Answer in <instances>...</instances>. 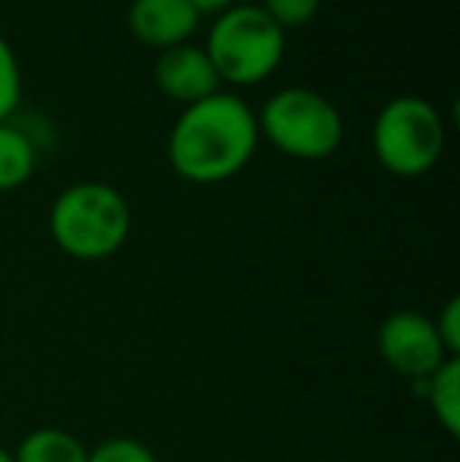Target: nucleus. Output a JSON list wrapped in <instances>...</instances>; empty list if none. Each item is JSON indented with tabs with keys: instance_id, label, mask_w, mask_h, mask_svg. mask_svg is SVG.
Masks as SVG:
<instances>
[{
	"instance_id": "nucleus-9",
	"label": "nucleus",
	"mask_w": 460,
	"mask_h": 462,
	"mask_svg": "<svg viewBox=\"0 0 460 462\" xmlns=\"http://www.w3.org/2000/svg\"><path fill=\"white\" fill-rule=\"evenodd\" d=\"M417 390V396H423L429 402L432 415L442 425V431L448 438L460 434V356L448 359L438 371H432L426 381L410 383Z\"/></svg>"
},
{
	"instance_id": "nucleus-10",
	"label": "nucleus",
	"mask_w": 460,
	"mask_h": 462,
	"mask_svg": "<svg viewBox=\"0 0 460 462\" xmlns=\"http://www.w3.org/2000/svg\"><path fill=\"white\" fill-rule=\"evenodd\" d=\"M16 462H86L89 447L67 428H35L13 450Z\"/></svg>"
},
{
	"instance_id": "nucleus-3",
	"label": "nucleus",
	"mask_w": 460,
	"mask_h": 462,
	"mask_svg": "<svg viewBox=\"0 0 460 462\" xmlns=\"http://www.w3.org/2000/svg\"><path fill=\"white\" fill-rule=\"evenodd\" d=\"M202 48L221 86L249 88L277 73L287 54V32L262 6L246 0L215 13Z\"/></svg>"
},
{
	"instance_id": "nucleus-15",
	"label": "nucleus",
	"mask_w": 460,
	"mask_h": 462,
	"mask_svg": "<svg viewBox=\"0 0 460 462\" xmlns=\"http://www.w3.org/2000/svg\"><path fill=\"white\" fill-rule=\"evenodd\" d=\"M432 324H436V334L442 346L448 349V356H460V299L451 296L442 305V311L432 318Z\"/></svg>"
},
{
	"instance_id": "nucleus-5",
	"label": "nucleus",
	"mask_w": 460,
	"mask_h": 462,
	"mask_svg": "<svg viewBox=\"0 0 460 462\" xmlns=\"http://www.w3.org/2000/svg\"><path fill=\"white\" fill-rule=\"evenodd\" d=\"M445 142L442 110L419 95H398L375 114L372 154L391 177L417 180L436 171Z\"/></svg>"
},
{
	"instance_id": "nucleus-8",
	"label": "nucleus",
	"mask_w": 460,
	"mask_h": 462,
	"mask_svg": "<svg viewBox=\"0 0 460 462\" xmlns=\"http://www.w3.org/2000/svg\"><path fill=\"white\" fill-rule=\"evenodd\" d=\"M202 13L190 0H129L127 29L142 48L167 51L196 35Z\"/></svg>"
},
{
	"instance_id": "nucleus-4",
	"label": "nucleus",
	"mask_w": 460,
	"mask_h": 462,
	"mask_svg": "<svg viewBox=\"0 0 460 462\" xmlns=\"http://www.w3.org/2000/svg\"><path fill=\"white\" fill-rule=\"evenodd\" d=\"M258 139L294 161H325L344 142V116L315 88L287 86L256 114Z\"/></svg>"
},
{
	"instance_id": "nucleus-13",
	"label": "nucleus",
	"mask_w": 460,
	"mask_h": 462,
	"mask_svg": "<svg viewBox=\"0 0 460 462\" xmlns=\"http://www.w3.org/2000/svg\"><path fill=\"white\" fill-rule=\"evenodd\" d=\"M86 462H158L155 450L136 438H108L89 450Z\"/></svg>"
},
{
	"instance_id": "nucleus-1",
	"label": "nucleus",
	"mask_w": 460,
	"mask_h": 462,
	"mask_svg": "<svg viewBox=\"0 0 460 462\" xmlns=\"http://www.w3.org/2000/svg\"><path fill=\"white\" fill-rule=\"evenodd\" d=\"M258 148L256 110L233 92H215L180 110L167 133V164L192 186L228 183Z\"/></svg>"
},
{
	"instance_id": "nucleus-12",
	"label": "nucleus",
	"mask_w": 460,
	"mask_h": 462,
	"mask_svg": "<svg viewBox=\"0 0 460 462\" xmlns=\"http://www.w3.org/2000/svg\"><path fill=\"white\" fill-rule=\"evenodd\" d=\"M23 101V67L13 44L0 35V123L13 120Z\"/></svg>"
},
{
	"instance_id": "nucleus-16",
	"label": "nucleus",
	"mask_w": 460,
	"mask_h": 462,
	"mask_svg": "<svg viewBox=\"0 0 460 462\" xmlns=\"http://www.w3.org/2000/svg\"><path fill=\"white\" fill-rule=\"evenodd\" d=\"M192 6H196L199 13H211V16H215V13H221V10H228V6H237V4H246V0H190Z\"/></svg>"
},
{
	"instance_id": "nucleus-7",
	"label": "nucleus",
	"mask_w": 460,
	"mask_h": 462,
	"mask_svg": "<svg viewBox=\"0 0 460 462\" xmlns=\"http://www.w3.org/2000/svg\"><path fill=\"white\" fill-rule=\"evenodd\" d=\"M152 79L158 92L177 101L180 107H190V104L221 92V79H218L209 54H205L202 44L192 42L161 51L152 67Z\"/></svg>"
},
{
	"instance_id": "nucleus-17",
	"label": "nucleus",
	"mask_w": 460,
	"mask_h": 462,
	"mask_svg": "<svg viewBox=\"0 0 460 462\" xmlns=\"http://www.w3.org/2000/svg\"><path fill=\"white\" fill-rule=\"evenodd\" d=\"M0 462H16V459H13V450H6L4 444H0Z\"/></svg>"
},
{
	"instance_id": "nucleus-14",
	"label": "nucleus",
	"mask_w": 460,
	"mask_h": 462,
	"mask_svg": "<svg viewBox=\"0 0 460 462\" xmlns=\"http://www.w3.org/2000/svg\"><path fill=\"white\" fill-rule=\"evenodd\" d=\"M258 6H262L284 32H290V29H303L306 23H313L322 0H258Z\"/></svg>"
},
{
	"instance_id": "nucleus-6",
	"label": "nucleus",
	"mask_w": 460,
	"mask_h": 462,
	"mask_svg": "<svg viewBox=\"0 0 460 462\" xmlns=\"http://www.w3.org/2000/svg\"><path fill=\"white\" fill-rule=\"evenodd\" d=\"M375 346H379L381 362H385L394 374L407 377L410 383L426 381L432 371H438L448 359H455V356H448V349L442 346V340H438L432 318L417 309L391 311V315L379 324Z\"/></svg>"
},
{
	"instance_id": "nucleus-2",
	"label": "nucleus",
	"mask_w": 460,
	"mask_h": 462,
	"mask_svg": "<svg viewBox=\"0 0 460 462\" xmlns=\"http://www.w3.org/2000/svg\"><path fill=\"white\" fill-rule=\"evenodd\" d=\"M54 245L76 262H108L133 233V211L120 189L101 180H82L54 199L48 214Z\"/></svg>"
},
{
	"instance_id": "nucleus-11",
	"label": "nucleus",
	"mask_w": 460,
	"mask_h": 462,
	"mask_svg": "<svg viewBox=\"0 0 460 462\" xmlns=\"http://www.w3.org/2000/svg\"><path fill=\"white\" fill-rule=\"evenodd\" d=\"M38 167V148L29 133L13 126L10 120L0 123V192L25 186L35 177Z\"/></svg>"
}]
</instances>
